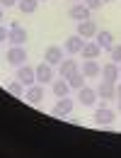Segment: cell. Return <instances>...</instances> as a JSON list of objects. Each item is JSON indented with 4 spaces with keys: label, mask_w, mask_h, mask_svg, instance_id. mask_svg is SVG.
Wrapping results in <instances>:
<instances>
[{
    "label": "cell",
    "mask_w": 121,
    "mask_h": 158,
    "mask_svg": "<svg viewBox=\"0 0 121 158\" xmlns=\"http://www.w3.org/2000/svg\"><path fill=\"white\" fill-rule=\"evenodd\" d=\"M95 41L100 44V49H102V51H109V49L114 46V34H111V32H107V29H102V32H97Z\"/></svg>",
    "instance_id": "cell-16"
},
{
    "label": "cell",
    "mask_w": 121,
    "mask_h": 158,
    "mask_svg": "<svg viewBox=\"0 0 121 158\" xmlns=\"http://www.w3.org/2000/svg\"><path fill=\"white\" fill-rule=\"evenodd\" d=\"M78 100H80V105H85V107H95V102H97V90L82 85L80 90H78Z\"/></svg>",
    "instance_id": "cell-10"
},
{
    "label": "cell",
    "mask_w": 121,
    "mask_h": 158,
    "mask_svg": "<svg viewBox=\"0 0 121 158\" xmlns=\"http://www.w3.org/2000/svg\"><path fill=\"white\" fill-rule=\"evenodd\" d=\"M39 2H41V0H39ZM44 2H46V0H44Z\"/></svg>",
    "instance_id": "cell-33"
},
{
    "label": "cell",
    "mask_w": 121,
    "mask_h": 158,
    "mask_svg": "<svg viewBox=\"0 0 121 158\" xmlns=\"http://www.w3.org/2000/svg\"><path fill=\"white\" fill-rule=\"evenodd\" d=\"M17 2H20V0H0V5H2L5 10H7V7H15Z\"/></svg>",
    "instance_id": "cell-25"
},
{
    "label": "cell",
    "mask_w": 121,
    "mask_h": 158,
    "mask_svg": "<svg viewBox=\"0 0 121 158\" xmlns=\"http://www.w3.org/2000/svg\"><path fill=\"white\" fill-rule=\"evenodd\" d=\"M97 24H95V20H82L78 22V34H80L82 39H92V37H97Z\"/></svg>",
    "instance_id": "cell-8"
},
{
    "label": "cell",
    "mask_w": 121,
    "mask_h": 158,
    "mask_svg": "<svg viewBox=\"0 0 121 158\" xmlns=\"http://www.w3.org/2000/svg\"><path fill=\"white\" fill-rule=\"evenodd\" d=\"M73 112V100L68 98H58V102L53 105V110H51V114H56V117H65V114H70Z\"/></svg>",
    "instance_id": "cell-9"
},
{
    "label": "cell",
    "mask_w": 121,
    "mask_h": 158,
    "mask_svg": "<svg viewBox=\"0 0 121 158\" xmlns=\"http://www.w3.org/2000/svg\"><path fill=\"white\" fill-rule=\"evenodd\" d=\"M7 41L12 44V46H24V41H27V29L22 27L20 22H12L10 24V37Z\"/></svg>",
    "instance_id": "cell-2"
},
{
    "label": "cell",
    "mask_w": 121,
    "mask_h": 158,
    "mask_svg": "<svg viewBox=\"0 0 121 158\" xmlns=\"http://www.w3.org/2000/svg\"><path fill=\"white\" fill-rule=\"evenodd\" d=\"M97 98H102V100L116 98V83H107V80H102L100 88H97Z\"/></svg>",
    "instance_id": "cell-15"
},
{
    "label": "cell",
    "mask_w": 121,
    "mask_h": 158,
    "mask_svg": "<svg viewBox=\"0 0 121 158\" xmlns=\"http://www.w3.org/2000/svg\"><path fill=\"white\" fill-rule=\"evenodd\" d=\"M82 2H85V5H87V7L92 10V12H95V10H100V7H102V0H82Z\"/></svg>",
    "instance_id": "cell-24"
},
{
    "label": "cell",
    "mask_w": 121,
    "mask_h": 158,
    "mask_svg": "<svg viewBox=\"0 0 121 158\" xmlns=\"http://www.w3.org/2000/svg\"><path fill=\"white\" fill-rule=\"evenodd\" d=\"M102 2H111V0H102Z\"/></svg>",
    "instance_id": "cell-31"
},
{
    "label": "cell",
    "mask_w": 121,
    "mask_h": 158,
    "mask_svg": "<svg viewBox=\"0 0 121 158\" xmlns=\"http://www.w3.org/2000/svg\"><path fill=\"white\" fill-rule=\"evenodd\" d=\"M80 54L85 56V59H97V56L102 54V49H100V44H97V41H87V39H85V46H82Z\"/></svg>",
    "instance_id": "cell-18"
},
{
    "label": "cell",
    "mask_w": 121,
    "mask_h": 158,
    "mask_svg": "<svg viewBox=\"0 0 121 158\" xmlns=\"http://www.w3.org/2000/svg\"><path fill=\"white\" fill-rule=\"evenodd\" d=\"M78 71H80V66H78V61H75V59H63V61H60V66H58L60 78H70V76L78 73Z\"/></svg>",
    "instance_id": "cell-12"
},
{
    "label": "cell",
    "mask_w": 121,
    "mask_h": 158,
    "mask_svg": "<svg viewBox=\"0 0 121 158\" xmlns=\"http://www.w3.org/2000/svg\"><path fill=\"white\" fill-rule=\"evenodd\" d=\"M75 2H82V0H75Z\"/></svg>",
    "instance_id": "cell-32"
},
{
    "label": "cell",
    "mask_w": 121,
    "mask_h": 158,
    "mask_svg": "<svg viewBox=\"0 0 121 158\" xmlns=\"http://www.w3.org/2000/svg\"><path fill=\"white\" fill-rule=\"evenodd\" d=\"M7 37H10V27L5 29V27L0 24V41H5V39H7Z\"/></svg>",
    "instance_id": "cell-26"
},
{
    "label": "cell",
    "mask_w": 121,
    "mask_h": 158,
    "mask_svg": "<svg viewBox=\"0 0 121 158\" xmlns=\"http://www.w3.org/2000/svg\"><path fill=\"white\" fill-rule=\"evenodd\" d=\"M37 83H41V85L53 83V66H51V63L41 61L39 66H37Z\"/></svg>",
    "instance_id": "cell-5"
},
{
    "label": "cell",
    "mask_w": 121,
    "mask_h": 158,
    "mask_svg": "<svg viewBox=\"0 0 121 158\" xmlns=\"http://www.w3.org/2000/svg\"><path fill=\"white\" fill-rule=\"evenodd\" d=\"M7 63H12L15 68L27 63V49L24 46H10L7 49Z\"/></svg>",
    "instance_id": "cell-6"
},
{
    "label": "cell",
    "mask_w": 121,
    "mask_h": 158,
    "mask_svg": "<svg viewBox=\"0 0 121 158\" xmlns=\"http://www.w3.org/2000/svg\"><path fill=\"white\" fill-rule=\"evenodd\" d=\"M114 119H116V114H114L109 107H97V110H95V124H97V127H111Z\"/></svg>",
    "instance_id": "cell-4"
},
{
    "label": "cell",
    "mask_w": 121,
    "mask_h": 158,
    "mask_svg": "<svg viewBox=\"0 0 121 158\" xmlns=\"http://www.w3.org/2000/svg\"><path fill=\"white\" fill-rule=\"evenodd\" d=\"M100 76H102V80H107V83H119V63H114V61L104 63Z\"/></svg>",
    "instance_id": "cell-7"
},
{
    "label": "cell",
    "mask_w": 121,
    "mask_h": 158,
    "mask_svg": "<svg viewBox=\"0 0 121 158\" xmlns=\"http://www.w3.org/2000/svg\"><path fill=\"white\" fill-rule=\"evenodd\" d=\"M82 46H85V39H82L80 34H75V37H68L65 39V51L70 54V56H78L82 51Z\"/></svg>",
    "instance_id": "cell-13"
},
{
    "label": "cell",
    "mask_w": 121,
    "mask_h": 158,
    "mask_svg": "<svg viewBox=\"0 0 121 158\" xmlns=\"http://www.w3.org/2000/svg\"><path fill=\"white\" fill-rule=\"evenodd\" d=\"M90 15H92V10L85 5V2H73L70 7H68V17L75 22H82V20H90Z\"/></svg>",
    "instance_id": "cell-3"
},
{
    "label": "cell",
    "mask_w": 121,
    "mask_h": 158,
    "mask_svg": "<svg viewBox=\"0 0 121 158\" xmlns=\"http://www.w3.org/2000/svg\"><path fill=\"white\" fill-rule=\"evenodd\" d=\"M7 93L20 98V95H24V85H22L20 80H12V83H7Z\"/></svg>",
    "instance_id": "cell-22"
},
{
    "label": "cell",
    "mask_w": 121,
    "mask_h": 158,
    "mask_svg": "<svg viewBox=\"0 0 121 158\" xmlns=\"http://www.w3.org/2000/svg\"><path fill=\"white\" fill-rule=\"evenodd\" d=\"M2 10H5V7L0 5V22H2V17H5V12H2Z\"/></svg>",
    "instance_id": "cell-28"
},
{
    "label": "cell",
    "mask_w": 121,
    "mask_h": 158,
    "mask_svg": "<svg viewBox=\"0 0 121 158\" xmlns=\"http://www.w3.org/2000/svg\"><path fill=\"white\" fill-rule=\"evenodd\" d=\"M44 61L51 63V66H60V61H63V49L56 46V44H51V46L46 49V54H44Z\"/></svg>",
    "instance_id": "cell-11"
},
{
    "label": "cell",
    "mask_w": 121,
    "mask_h": 158,
    "mask_svg": "<svg viewBox=\"0 0 121 158\" xmlns=\"http://www.w3.org/2000/svg\"><path fill=\"white\" fill-rule=\"evenodd\" d=\"M17 80H20L24 88H29V85H34L37 83V68H32L29 63H22V66H17Z\"/></svg>",
    "instance_id": "cell-1"
},
{
    "label": "cell",
    "mask_w": 121,
    "mask_h": 158,
    "mask_svg": "<svg viewBox=\"0 0 121 158\" xmlns=\"http://www.w3.org/2000/svg\"><path fill=\"white\" fill-rule=\"evenodd\" d=\"M65 80H68L70 90H80L82 85H85V73H80V71H78V73H73L70 78H65Z\"/></svg>",
    "instance_id": "cell-21"
},
{
    "label": "cell",
    "mask_w": 121,
    "mask_h": 158,
    "mask_svg": "<svg viewBox=\"0 0 121 158\" xmlns=\"http://www.w3.org/2000/svg\"><path fill=\"white\" fill-rule=\"evenodd\" d=\"M27 100H29L32 105H37V107H39L41 100H44V85H41V83L29 85V88H27Z\"/></svg>",
    "instance_id": "cell-14"
},
{
    "label": "cell",
    "mask_w": 121,
    "mask_h": 158,
    "mask_svg": "<svg viewBox=\"0 0 121 158\" xmlns=\"http://www.w3.org/2000/svg\"><path fill=\"white\" fill-rule=\"evenodd\" d=\"M119 80H121V63H119Z\"/></svg>",
    "instance_id": "cell-29"
},
{
    "label": "cell",
    "mask_w": 121,
    "mask_h": 158,
    "mask_svg": "<svg viewBox=\"0 0 121 158\" xmlns=\"http://www.w3.org/2000/svg\"><path fill=\"white\" fill-rule=\"evenodd\" d=\"M82 73H85V78H95V76H100V73H102V66L95 59H85V63H82Z\"/></svg>",
    "instance_id": "cell-17"
},
{
    "label": "cell",
    "mask_w": 121,
    "mask_h": 158,
    "mask_svg": "<svg viewBox=\"0 0 121 158\" xmlns=\"http://www.w3.org/2000/svg\"><path fill=\"white\" fill-rule=\"evenodd\" d=\"M109 54H111V61H114V63H121V46L119 44H114V46L109 49Z\"/></svg>",
    "instance_id": "cell-23"
},
{
    "label": "cell",
    "mask_w": 121,
    "mask_h": 158,
    "mask_svg": "<svg viewBox=\"0 0 121 158\" xmlns=\"http://www.w3.org/2000/svg\"><path fill=\"white\" fill-rule=\"evenodd\" d=\"M116 98H121V80L116 83Z\"/></svg>",
    "instance_id": "cell-27"
},
{
    "label": "cell",
    "mask_w": 121,
    "mask_h": 158,
    "mask_svg": "<svg viewBox=\"0 0 121 158\" xmlns=\"http://www.w3.org/2000/svg\"><path fill=\"white\" fill-rule=\"evenodd\" d=\"M119 112H121V98H119Z\"/></svg>",
    "instance_id": "cell-30"
},
{
    "label": "cell",
    "mask_w": 121,
    "mask_h": 158,
    "mask_svg": "<svg viewBox=\"0 0 121 158\" xmlns=\"http://www.w3.org/2000/svg\"><path fill=\"white\" fill-rule=\"evenodd\" d=\"M17 7H20L22 15H32V12H37L39 0H20V2H17Z\"/></svg>",
    "instance_id": "cell-20"
},
{
    "label": "cell",
    "mask_w": 121,
    "mask_h": 158,
    "mask_svg": "<svg viewBox=\"0 0 121 158\" xmlns=\"http://www.w3.org/2000/svg\"><path fill=\"white\" fill-rule=\"evenodd\" d=\"M51 90H53V95L65 98V95L70 93V85H68V80H65V78H60V80H53V83H51Z\"/></svg>",
    "instance_id": "cell-19"
}]
</instances>
